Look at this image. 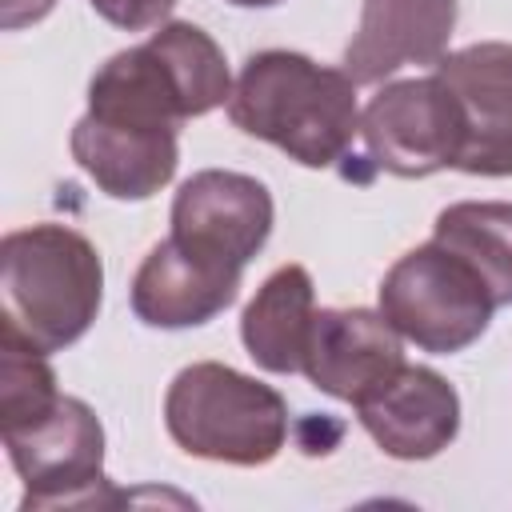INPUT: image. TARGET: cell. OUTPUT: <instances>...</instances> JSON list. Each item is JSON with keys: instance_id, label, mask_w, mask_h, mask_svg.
I'll return each mask as SVG.
<instances>
[{"instance_id": "ac0fdd59", "label": "cell", "mask_w": 512, "mask_h": 512, "mask_svg": "<svg viewBox=\"0 0 512 512\" xmlns=\"http://www.w3.org/2000/svg\"><path fill=\"white\" fill-rule=\"evenodd\" d=\"M56 400L60 392L48 356L0 336V432L40 420Z\"/></svg>"}, {"instance_id": "ffe728a7", "label": "cell", "mask_w": 512, "mask_h": 512, "mask_svg": "<svg viewBox=\"0 0 512 512\" xmlns=\"http://www.w3.org/2000/svg\"><path fill=\"white\" fill-rule=\"evenodd\" d=\"M52 8H56V0H0V28L4 32L28 28V24L44 20Z\"/></svg>"}, {"instance_id": "9a60e30c", "label": "cell", "mask_w": 512, "mask_h": 512, "mask_svg": "<svg viewBox=\"0 0 512 512\" xmlns=\"http://www.w3.org/2000/svg\"><path fill=\"white\" fill-rule=\"evenodd\" d=\"M316 316V292L304 264L276 268L240 316V340L256 368L292 376L304 368V348Z\"/></svg>"}, {"instance_id": "7a4b0ae2", "label": "cell", "mask_w": 512, "mask_h": 512, "mask_svg": "<svg viewBox=\"0 0 512 512\" xmlns=\"http://www.w3.org/2000/svg\"><path fill=\"white\" fill-rule=\"evenodd\" d=\"M104 300L96 244L68 224L16 228L0 244V336L44 356L76 344Z\"/></svg>"}, {"instance_id": "7c38bea8", "label": "cell", "mask_w": 512, "mask_h": 512, "mask_svg": "<svg viewBox=\"0 0 512 512\" xmlns=\"http://www.w3.org/2000/svg\"><path fill=\"white\" fill-rule=\"evenodd\" d=\"M456 28V0H364L344 48L352 84H380L404 64H436Z\"/></svg>"}, {"instance_id": "9c48e42d", "label": "cell", "mask_w": 512, "mask_h": 512, "mask_svg": "<svg viewBox=\"0 0 512 512\" xmlns=\"http://www.w3.org/2000/svg\"><path fill=\"white\" fill-rule=\"evenodd\" d=\"M432 72L460 100L468 128L456 168L468 176H512V44L484 40L444 52Z\"/></svg>"}, {"instance_id": "5bb4252c", "label": "cell", "mask_w": 512, "mask_h": 512, "mask_svg": "<svg viewBox=\"0 0 512 512\" xmlns=\"http://www.w3.org/2000/svg\"><path fill=\"white\" fill-rule=\"evenodd\" d=\"M88 112L108 124L176 128V132L184 120H192V104L180 84V72L152 40L124 48L96 68L88 84Z\"/></svg>"}, {"instance_id": "e0dca14e", "label": "cell", "mask_w": 512, "mask_h": 512, "mask_svg": "<svg viewBox=\"0 0 512 512\" xmlns=\"http://www.w3.org/2000/svg\"><path fill=\"white\" fill-rule=\"evenodd\" d=\"M180 72L192 116H204L220 104H228L232 96V76H228V60L220 52V44L192 20H168L148 36Z\"/></svg>"}, {"instance_id": "52a82bcc", "label": "cell", "mask_w": 512, "mask_h": 512, "mask_svg": "<svg viewBox=\"0 0 512 512\" xmlns=\"http://www.w3.org/2000/svg\"><path fill=\"white\" fill-rule=\"evenodd\" d=\"M272 216V196L256 176L204 168L180 184L168 236L244 272V264L268 244Z\"/></svg>"}, {"instance_id": "d6986e66", "label": "cell", "mask_w": 512, "mask_h": 512, "mask_svg": "<svg viewBox=\"0 0 512 512\" xmlns=\"http://www.w3.org/2000/svg\"><path fill=\"white\" fill-rule=\"evenodd\" d=\"M88 4L96 8V16H104L108 24H116L124 32L156 28L176 8V0H88Z\"/></svg>"}, {"instance_id": "8992f818", "label": "cell", "mask_w": 512, "mask_h": 512, "mask_svg": "<svg viewBox=\"0 0 512 512\" xmlns=\"http://www.w3.org/2000/svg\"><path fill=\"white\" fill-rule=\"evenodd\" d=\"M360 136L368 160L380 172L420 180L460 164L468 128L460 100L432 72V76L384 84L360 112Z\"/></svg>"}, {"instance_id": "4fadbf2b", "label": "cell", "mask_w": 512, "mask_h": 512, "mask_svg": "<svg viewBox=\"0 0 512 512\" xmlns=\"http://www.w3.org/2000/svg\"><path fill=\"white\" fill-rule=\"evenodd\" d=\"M72 160L96 180L112 200H148L156 196L180 164L176 128H128L108 124L84 112L72 124Z\"/></svg>"}, {"instance_id": "44dd1931", "label": "cell", "mask_w": 512, "mask_h": 512, "mask_svg": "<svg viewBox=\"0 0 512 512\" xmlns=\"http://www.w3.org/2000/svg\"><path fill=\"white\" fill-rule=\"evenodd\" d=\"M228 4H236V8H272L280 0H228Z\"/></svg>"}, {"instance_id": "277c9868", "label": "cell", "mask_w": 512, "mask_h": 512, "mask_svg": "<svg viewBox=\"0 0 512 512\" xmlns=\"http://www.w3.org/2000/svg\"><path fill=\"white\" fill-rule=\"evenodd\" d=\"M380 312L388 324L424 352L452 356L488 332L496 312L480 276L452 256L444 244L428 240L404 252L380 280Z\"/></svg>"}, {"instance_id": "3957f363", "label": "cell", "mask_w": 512, "mask_h": 512, "mask_svg": "<svg viewBox=\"0 0 512 512\" xmlns=\"http://www.w3.org/2000/svg\"><path fill=\"white\" fill-rule=\"evenodd\" d=\"M164 428L188 456L260 468L276 460L288 440V404L272 384L200 360L180 368L168 384Z\"/></svg>"}, {"instance_id": "5b68a950", "label": "cell", "mask_w": 512, "mask_h": 512, "mask_svg": "<svg viewBox=\"0 0 512 512\" xmlns=\"http://www.w3.org/2000/svg\"><path fill=\"white\" fill-rule=\"evenodd\" d=\"M4 448L16 476L24 480L20 512L60 504L100 508L124 500V492L104 476V428L76 396H60L32 424L4 428Z\"/></svg>"}, {"instance_id": "6da1fadb", "label": "cell", "mask_w": 512, "mask_h": 512, "mask_svg": "<svg viewBox=\"0 0 512 512\" xmlns=\"http://www.w3.org/2000/svg\"><path fill=\"white\" fill-rule=\"evenodd\" d=\"M228 120L248 136L276 144L304 168H328L360 132L356 84L344 68H324L304 52L268 48L244 60L228 96Z\"/></svg>"}, {"instance_id": "2e32d148", "label": "cell", "mask_w": 512, "mask_h": 512, "mask_svg": "<svg viewBox=\"0 0 512 512\" xmlns=\"http://www.w3.org/2000/svg\"><path fill=\"white\" fill-rule=\"evenodd\" d=\"M432 240L460 256L492 304H512V204L504 200H460L436 216Z\"/></svg>"}, {"instance_id": "ba28073f", "label": "cell", "mask_w": 512, "mask_h": 512, "mask_svg": "<svg viewBox=\"0 0 512 512\" xmlns=\"http://www.w3.org/2000/svg\"><path fill=\"white\" fill-rule=\"evenodd\" d=\"M404 336L372 308H320L312 316L304 376L332 400L360 404L404 368Z\"/></svg>"}, {"instance_id": "30bf717a", "label": "cell", "mask_w": 512, "mask_h": 512, "mask_svg": "<svg viewBox=\"0 0 512 512\" xmlns=\"http://www.w3.org/2000/svg\"><path fill=\"white\" fill-rule=\"evenodd\" d=\"M352 408L376 448L392 460H432L460 432L456 388L424 364H404L388 384Z\"/></svg>"}, {"instance_id": "8fae6325", "label": "cell", "mask_w": 512, "mask_h": 512, "mask_svg": "<svg viewBox=\"0 0 512 512\" xmlns=\"http://www.w3.org/2000/svg\"><path fill=\"white\" fill-rule=\"evenodd\" d=\"M240 276V268L220 264L176 236H164L136 268L132 312L148 328H196L236 300Z\"/></svg>"}]
</instances>
